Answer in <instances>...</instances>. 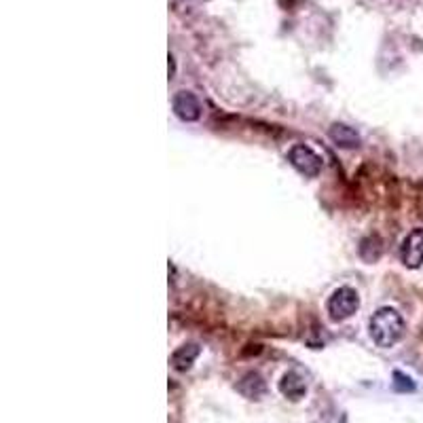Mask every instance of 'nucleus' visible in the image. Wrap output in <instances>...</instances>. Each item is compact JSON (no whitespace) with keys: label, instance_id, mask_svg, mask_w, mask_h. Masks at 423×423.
Instances as JSON below:
<instances>
[{"label":"nucleus","instance_id":"obj_1","mask_svg":"<svg viewBox=\"0 0 423 423\" xmlns=\"http://www.w3.org/2000/svg\"><path fill=\"white\" fill-rule=\"evenodd\" d=\"M370 337L379 347H394L404 335V320L396 309L383 307L370 317Z\"/></svg>","mask_w":423,"mask_h":423},{"label":"nucleus","instance_id":"obj_2","mask_svg":"<svg viewBox=\"0 0 423 423\" xmlns=\"http://www.w3.org/2000/svg\"><path fill=\"white\" fill-rule=\"evenodd\" d=\"M360 307V299H358V292L354 288H337L328 303H326V309H328V315L332 317V320L341 322V320H347V317H351Z\"/></svg>","mask_w":423,"mask_h":423},{"label":"nucleus","instance_id":"obj_3","mask_svg":"<svg viewBox=\"0 0 423 423\" xmlns=\"http://www.w3.org/2000/svg\"><path fill=\"white\" fill-rule=\"evenodd\" d=\"M288 161L299 173L307 176V178H315V176L322 171V159L305 144L292 147L288 153Z\"/></svg>","mask_w":423,"mask_h":423},{"label":"nucleus","instance_id":"obj_4","mask_svg":"<svg viewBox=\"0 0 423 423\" xmlns=\"http://www.w3.org/2000/svg\"><path fill=\"white\" fill-rule=\"evenodd\" d=\"M400 258L408 269H419L423 265V229H415L404 237L400 245Z\"/></svg>","mask_w":423,"mask_h":423},{"label":"nucleus","instance_id":"obj_5","mask_svg":"<svg viewBox=\"0 0 423 423\" xmlns=\"http://www.w3.org/2000/svg\"><path fill=\"white\" fill-rule=\"evenodd\" d=\"M173 113L182 121H197L201 117V104L191 91H180L173 95Z\"/></svg>","mask_w":423,"mask_h":423},{"label":"nucleus","instance_id":"obj_6","mask_svg":"<svg viewBox=\"0 0 423 423\" xmlns=\"http://www.w3.org/2000/svg\"><path fill=\"white\" fill-rule=\"evenodd\" d=\"M279 392L284 394L286 398H290V400H301L305 396V392H307L305 379L299 373H294V370L286 373L284 377H281V381H279Z\"/></svg>","mask_w":423,"mask_h":423},{"label":"nucleus","instance_id":"obj_7","mask_svg":"<svg viewBox=\"0 0 423 423\" xmlns=\"http://www.w3.org/2000/svg\"><path fill=\"white\" fill-rule=\"evenodd\" d=\"M197 356H199V345H197V343H187V345L178 347V349H176L173 354H171V366H173V370H178V373L189 370V368L195 364Z\"/></svg>","mask_w":423,"mask_h":423},{"label":"nucleus","instance_id":"obj_8","mask_svg":"<svg viewBox=\"0 0 423 423\" xmlns=\"http://www.w3.org/2000/svg\"><path fill=\"white\" fill-rule=\"evenodd\" d=\"M328 135H330L332 142L337 147H341V149H356V147H360V135L356 133V129H351L347 125H341V123L332 125L328 129Z\"/></svg>","mask_w":423,"mask_h":423},{"label":"nucleus","instance_id":"obj_9","mask_svg":"<svg viewBox=\"0 0 423 423\" xmlns=\"http://www.w3.org/2000/svg\"><path fill=\"white\" fill-rule=\"evenodd\" d=\"M237 390L245 396V398H250V400H258L263 394H265V381L258 373H248V375H243L239 385H237Z\"/></svg>","mask_w":423,"mask_h":423},{"label":"nucleus","instance_id":"obj_10","mask_svg":"<svg viewBox=\"0 0 423 423\" xmlns=\"http://www.w3.org/2000/svg\"><path fill=\"white\" fill-rule=\"evenodd\" d=\"M394 379H396V387H398V390H402V392H404V390H408V392H411L413 387H415V385L411 383V379H408V377H404L402 373H396V375H394Z\"/></svg>","mask_w":423,"mask_h":423},{"label":"nucleus","instance_id":"obj_11","mask_svg":"<svg viewBox=\"0 0 423 423\" xmlns=\"http://www.w3.org/2000/svg\"><path fill=\"white\" fill-rule=\"evenodd\" d=\"M167 59H169V62H167V68H169V79H171V77H173V73H176V62H173V57H171V55H169Z\"/></svg>","mask_w":423,"mask_h":423}]
</instances>
